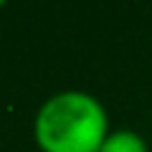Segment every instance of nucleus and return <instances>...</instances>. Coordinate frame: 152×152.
I'll return each mask as SVG.
<instances>
[{
  "instance_id": "f03ea898",
  "label": "nucleus",
  "mask_w": 152,
  "mask_h": 152,
  "mask_svg": "<svg viewBox=\"0 0 152 152\" xmlns=\"http://www.w3.org/2000/svg\"><path fill=\"white\" fill-rule=\"evenodd\" d=\"M99 152H150L145 137L134 129H114L107 134Z\"/></svg>"
},
{
  "instance_id": "f257e3e1",
  "label": "nucleus",
  "mask_w": 152,
  "mask_h": 152,
  "mask_svg": "<svg viewBox=\"0 0 152 152\" xmlns=\"http://www.w3.org/2000/svg\"><path fill=\"white\" fill-rule=\"evenodd\" d=\"M109 134V114L94 94L58 91L36 114L33 137L43 152H99Z\"/></svg>"
},
{
  "instance_id": "7ed1b4c3",
  "label": "nucleus",
  "mask_w": 152,
  "mask_h": 152,
  "mask_svg": "<svg viewBox=\"0 0 152 152\" xmlns=\"http://www.w3.org/2000/svg\"><path fill=\"white\" fill-rule=\"evenodd\" d=\"M0 8H3V0H0Z\"/></svg>"
}]
</instances>
